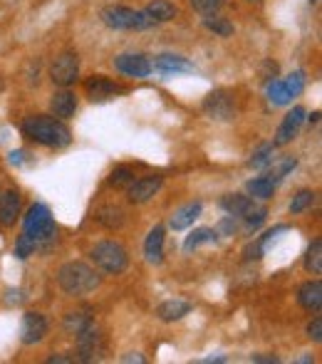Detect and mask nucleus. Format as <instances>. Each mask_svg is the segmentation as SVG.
<instances>
[{
  "mask_svg": "<svg viewBox=\"0 0 322 364\" xmlns=\"http://www.w3.org/2000/svg\"><path fill=\"white\" fill-rule=\"evenodd\" d=\"M22 134L30 142L50 149H62L72 142V132L67 129V124L55 116H27L22 121Z\"/></svg>",
  "mask_w": 322,
  "mask_h": 364,
  "instance_id": "nucleus-1",
  "label": "nucleus"
},
{
  "mask_svg": "<svg viewBox=\"0 0 322 364\" xmlns=\"http://www.w3.org/2000/svg\"><path fill=\"white\" fill-rule=\"evenodd\" d=\"M22 236H27L35 245V250L50 248L58 238V226L53 221V213L45 203H35L27 208L25 218H22Z\"/></svg>",
  "mask_w": 322,
  "mask_h": 364,
  "instance_id": "nucleus-2",
  "label": "nucleus"
},
{
  "mask_svg": "<svg viewBox=\"0 0 322 364\" xmlns=\"http://www.w3.org/2000/svg\"><path fill=\"white\" fill-rule=\"evenodd\" d=\"M102 283V278L97 275L95 268H90L87 263H79V260H72V263H65L58 273V285L62 288V292L72 297H82L90 295L92 290H97Z\"/></svg>",
  "mask_w": 322,
  "mask_h": 364,
  "instance_id": "nucleus-3",
  "label": "nucleus"
},
{
  "mask_svg": "<svg viewBox=\"0 0 322 364\" xmlns=\"http://www.w3.org/2000/svg\"><path fill=\"white\" fill-rule=\"evenodd\" d=\"M90 258H92V263H95L97 268L105 270V273H109V275L124 273V270H127V265H129L127 250H124L122 243H116V241L97 243L95 248L90 250Z\"/></svg>",
  "mask_w": 322,
  "mask_h": 364,
  "instance_id": "nucleus-4",
  "label": "nucleus"
},
{
  "mask_svg": "<svg viewBox=\"0 0 322 364\" xmlns=\"http://www.w3.org/2000/svg\"><path fill=\"white\" fill-rule=\"evenodd\" d=\"M102 20L105 25L114 27V30H149L156 22L147 15L144 11H132L124 6H109L102 11Z\"/></svg>",
  "mask_w": 322,
  "mask_h": 364,
  "instance_id": "nucleus-5",
  "label": "nucleus"
},
{
  "mask_svg": "<svg viewBox=\"0 0 322 364\" xmlns=\"http://www.w3.org/2000/svg\"><path fill=\"white\" fill-rule=\"evenodd\" d=\"M50 79L58 87H69L79 79V58L74 53H62L50 67Z\"/></svg>",
  "mask_w": 322,
  "mask_h": 364,
  "instance_id": "nucleus-6",
  "label": "nucleus"
},
{
  "mask_svg": "<svg viewBox=\"0 0 322 364\" xmlns=\"http://www.w3.org/2000/svg\"><path fill=\"white\" fill-rule=\"evenodd\" d=\"M203 112H206L211 119L228 121L236 116V97L228 90H216L203 100Z\"/></svg>",
  "mask_w": 322,
  "mask_h": 364,
  "instance_id": "nucleus-7",
  "label": "nucleus"
},
{
  "mask_svg": "<svg viewBox=\"0 0 322 364\" xmlns=\"http://www.w3.org/2000/svg\"><path fill=\"white\" fill-rule=\"evenodd\" d=\"M74 337H77V349L82 362H95L105 354V335L95 328V322L79 335H74Z\"/></svg>",
  "mask_w": 322,
  "mask_h": 364,
  "instance_id": "nucleus-8",
  "label": "nucleus"
},
{
  "mask_svg": "<svg viewBox=\"0 0 322 364\" xmlns=\"http://www.w3.org/2000/svg\"><path fill=\"white\" fill-rule=\"evenodd\" d=\"M48 335V320L40 312H25L20 325V339L22 344H37L43 342Z\"/></svg>",
  "mask_w": 322,
  "mask_h": 364,
  "instance_id": "nucleus-9",
  "label": "nucleus"
},
{
  "mask_svg": "<svg viewBox=\"0 0 322 364\" xmlns=\"http://www.w3.org/2000/svg\"><path fill=\"white\" fill-rule=\"evenodd\" d=\"M305 116H307V112L302 109V107H295L293 112H288L283 124H280L278 132H275V142H273L275 147H286V144H290L293 139L297 137V132H300Z\"/></svg>",
  "mask_w": 322,
  "mask_h": 364,
  "instance_id": "nucleus-10",
  "label": "nucleus"
},
{
  "mask_svg": "<svg viewBox=\"0 0 322 364\" xmlns=\"http://www.w3.org/2000/svg\"><path fill=\"white\" fill-rule=\"evenodd\" d=\"M85 90H87V97H90V102H109V100H114L116 95H122V92H124L122 87L114 85L112 79L102 77V74L87 79Z\"/></svg>",
  "mask_w": 322,
  "mask_h": 364,
  "instance_id": "nucleus-11",
  "label": "nucleus"
},
{
  "mask_svg": "<svg viewBox=\"0 0 322 364\" xmlns=\"http://www.w3.org/2000/svg\"><path fill=\"white\" fill-rule=\"evenodd\" d=\"M114 67L122 74H127V77H137V79L149 77V72H152V62H149L144 55H132V53L119 55V58L114 60Z\"/></svg>",
  "mask_w": 322,
  "mask_h": 364,
  "instance_id": "nucleus-12",
  "label": "nucleus"
},
{
  "mask_svg": "<svg viewBox=\"0 0 322 364\" xmlns=\"http://www.w3.org/2000/svg\"><path fill=\"white\" fill-rule=\"evenodd\" d=\"M161 176H144V179H134V184L129 186V201L132 203H147L149 198L159 194L161 189Z\"/></svg>",
  "mask_w": 322,
  "mask_h": 364,
  "instance_id": "nucleus-13",
  "label": "nucleus"
},
{
  "mask_svg": "<svg viewBox=\"0 0 322 364\" xmlns=\"http://www.w3.org/2000/svg\"><path fill=\"white\" fill-rule=\"evenodd\" d=\"M50 109H53V116H58V119H72L74 112H77V95L69 92L67 87L55 92L53 100H50Z\"/></svg>",
  "mask_w": 322,
  "mask_h": 364,
  "instance_id": "nucleus-14",
  "label": "nucleus"
},
{
  "mask_svg": "<svg viewBox=\"0 0 322 364\" xmlns=\"http://www.w3.org/2000/svg\"><path fill=\"white\" fill-rule=\"evenodd\" d=\"M18 216H20V194L15 189H11L0 196V226L3 228L15 226Z\"/></svg>",
  "mask_w": 322,
  "mask_h": 364,
  "instance_id": "nucleus-15",
  "label": "nucleus"
},
{
  "mask_svg": "<svg viewBox=\"0 0 322 364\" xmlns=\"http://www.w3.org/2000/svg\"><path fill=\"white\" fill-rule=\"evenodd\" d=\"M297 302H300L305 310L320 312V307H322V283L320 280H307V283H302L300 290H297Z\"/></svg>",
  "mask_w": 322,
  "mask_h": 364,
  "instance_id": "nucleus-16",
  "label": "nucleus"
},
{
  "mask_svg": "<svg viewBox=\"0 0 322 364\" xmlns=\"http://www.w3.org/2000/svg\"><path fill=\"white\" fill-rule=\"evenodd\" d=\"M144 255L152 265H159L164 260V226H154L144 243Z\"/></svg>",
  "mask_w": 322,
  "mask_h": 364,
  "instance_id": "nucleus-17",
  "label": "nucleus"
},
{
  "mask_svg": "<svg viewBox=\"0 0 322 364\" xmlns=\"http://www.w3.org/2000/svg\"><path fill=\"white\" fill-rule=\"evenodd\" d=\"M201 211H203V206H201L199 201H194V203H186V206L176 208L174 216L169 218V226L174 228V231H186L189 226H194V221L201 216Z\"/></svg>",
  "mask_w": 322,
  "mask_h": 364,
  "instance_id": "nucleus-18",
  "label": "nucleus"
},
{
  "mask_svg": "<svg viewBox=\"0 0 322 364\" xmlns=\"http://www.w3.org/2000/svg\"><path fill=\"white\" fill-rule=\"evenodd\" d=\"M221 208L233 218H243L250 208H255L253 198L250 196H241V194H228L221 198Z\"/></svg>",
  "mask_w": 322,
  "mask_h": 364,
  "instance_id": "nucleus-19",
  "label": "nucleus"
},
{
  "mask_svg": "<svg viewBox=\"0 0 322 364\" xmlns=\"http://www.w3.org/2000/svg\"><path fill=\"white\" fill-rule=\"evenodd\" d=\"M154 67L159 69V72L164 74H176V72H191V62L189 60H184L181 55H159L156 60H154Z\"/></svg>",
  "mask_w": 322,
  "mask_h": 364,
  "instance_id": "nucleus-20",
  "label": "nucleus"
},
{
  "mask_svg": "<svg viewBox=\"0 0 322 364\" xmlns=\"http://www.w3.org/2000/svg\"><path fill=\"white\" fill-rule=\"evenodd\" d=\"M189 312H191V305L184 300H166L156 307L159 320H164V322H176V320H181V317L189 315Z\"/></svg>",
  "mask_w": 322,
  "mask_h": 364,
  "instance_id": "nucleus-21",
  "label": "nucleus"
},
{
  "mask_svg": "<svg viewBox=\"0 0 322 364\" xmlns=\"http://www.w3.org/2000/svg\"><path fill=\"white\" fill-rule=\"evenodd\" d=\"M144 13H147V15L159 25V22L174 20L179 11H176V6H174V3H169V0H154V3H149Z\"/></svg>",
  "mask_w": 322,
  "mask_h": 364,
  "instance_id": "nucleus-22",
  "label": "nucleus"
},
{
  "mask_svg": "<svg viewBox=\"0 0 322 364\" xmlns=\"http://www.w3.org/2000/svg\"><path fill=\"white\" fill-rule=\"evenodd\" d=\"M265 95H268V100L273 102L275 107H286V105H290V102L295 100L283 79H270L268 87H265Z\"/></svg>",
  "mask_w": 322,
  "mask_h": 364,
  "instance_id": "nucleus-23",
  "label": "nucleus"
},
{
  "mask_svg": "<svg viewBox=\"0 0 322 364\" xmlns=\"http://www.w3.org/2000/svg\"><path fill=\"white\" fill-rule=\"evenodd\" d=\"M216 241H218V231H213V228H196V231L186 238L184 250L191 253V250H196L199 245H203V243H216Z\"/></svg>",
  "mask_w": 322,
  "mask_h": 364,
  "instance_id": "nucleus-24",
  "label": "nucleus"
},
{
  "mask_svg": "<svg viewBox=\"0 0 322 364\" xmlns=\"http://www.w3.org/2000/svg\"><path fill=\"white\" fill-rule=\"evenodd\" d=\"M248 194H250V198L265 201V198H270V196L275 194V184L268 179V176H258V179L248 181Z\"/></svg>",
  "mask_w": 322,
  "mask_h": 364,
  "instance_id": "nucleus-25",
  "label": "nucleus"
},
{
  "mask_svg": "<svg viewBox=\"0 0 322 364\" xmlns=\"http://www.w3.org/2000/svg\"><path fill=\"white\" fill-rule=\"evenodd\" d=\"M92 315L90 312H69L67 317H65V330H67L69 335H79L82 330H87L92 325Z\"/></svg>",
  "mask_w": 322,
  "mask_h": 364,
  "instance_id": "nucleus-26",
  "label": "nucleus"
},
{
  "mask_svg": "<svg viewBox=\"0 0 322 364\" xmlns=\"http://www.w3.org/2000/svg\"><path fill=\"white\" fill-rule=\"evenodd\" d=\"M97 221L112 231V228H119L124 223V213H122V208L119 206H105L100 213H97Z\"/></svg>",
  "mask_w": 322,
  "mask_h": 364,
  "instance_id": "nucleus-27",
  "label": "nucleus"
},
{
  "mask_svg": "<svg viewBox=\"0 0 322 364\" xmlns=\"http://www.w3.org/2000/svg\"><path fill=\"white\" fill-rule=\"evenodd\" d=\"M305 268L310 270L312 275H320L322 273V241H312V245L307 248Z\"/></svg>",
  "mask_w": 322,
  "mask_h": 364,
  "instance_id": "nucleus-28",
  "label": "nucleus"
},
{
  "mask_svg": "<svg viewBox=\"0 0 322 364\" xmlns=\"http://www.w3.org/2000/svg\"><path fill=\"white\" fill-rule=\"evenodd\" d=\"M109 184L114 186V189H129V186L134 184V171L129 169V166H116L109 176Z\"/></svg>",
  "mask_w": 322,
  "mask_h": 364,
  "instance_id": "nucleus-29",
  "label": "nucleus"
},
{
  "mask_svg": "<svg viewBox=\"0 0 322 364\" xmlns=\"http://www.w3.org/2000/svg\"><path fill=\"white\" fill-rule=\"evenodd\" d=\"M275 144H263V147H258V151L253 154V159H250V166L253 169H263V166L273 164L275 161Z\"/></svg>",
  "mask_w": 322,
  "mask_h": 364,
  "instance_id": "nucleus-30",
  "label": "nucleus"
},
{
  "mask_svg": "<svg viewBox=\"0 0 322 364\" xmlns=\"http://www.w3.org/2000/svg\"><path fill=\"white\" fill-rule=\"evenodd\" d=\"M295 166H297L295 159H293V156H283V159H280V161H278V164H275V169L270 171V174H265V176H268V179L273 181V184H278V181L283 179V176H286L288 171L295 169Z\"/></svg>",
  "mask_w": 322,
  "mask_h": 364,
  "instance_id": "nucleus-31",
  "label": "nucleus"
},
{
  "mask_svg": "<svg viewBox=\"0 0 322 364\" xmlns=\"http://www.w3.org/2000/svg\"><path fill=\"white\" fill-rule=\"evenodd\" d=\"M203 25H206V30L216 32V35H221V37L233 35V25L226 20V18H218V15L216 18H206V20H203Z\"/></svg>",
  "mask_w": 322,
  "mask_h": 364,
  "instance_id": "nucleus-32",
  "label": "nucleus"
},
{
  "mask_svg": "<svg viewBox=\"0 0 322 364\" xmlns=\"http://www.w3.org/2000/svg\"><path fill=\"white\" fill-rule=\"evenodd\" d=\"M223 0H191V8L201 15H213L216 11H221Z\"/></svg>",
  "mask_w": 322,
  "mask_h": 364,
  "instance_id": "nucleus-33",
  "label": "nucleus"
},
{
  "mask_svg": "<svg viewBox=\"0 0 322 364\" xmlns=\"http://www.w3.org/2000/svg\"><path fill=\"white\" fill-rule=\"evenodd\" d=\"M265 216H268L265 208H250V211L243 216L246 218V228H248V231H258V228L265 223Z\"/></svg>",
  "mask_w": 322,
  "mask_h": 364,
  "instance_id": "nucleus-34",
  "label": "nucleus"
},
{
  "mask_svg": "<svg viewBox=\"0 0 322 364\" xmlns=\"http://www.w3.org/2000/svg\"><path fill=\"white\" fill-rule=\"evenodd\" d=\"M312 201H315V194H312V191H300V194L295 196V198H293V203H290V213H302L305 211L307 206H310Z\"/></svg>",
  "mask_w": 322,
  "mask_h": 364,
  "instance_id": "nucleus-35",
  "label": "nucleus"
},
{
  "mask_svg": "<svg viewBox=\"0 0 322 364\" xmlns=\"http://www.w3.org/2000/svg\"><path fill=\"white\" fill-rule=\"evenodd\" d=\"M283 82H286L288 90L293 92V97H297L302 92V87H305V72H300V69H297V72H290L288 79H283Z\"/></svg>",
  "mask_w": 322,
  "mask_h": 364,
  "instance_id": "nucleus-36",
  "label": "nucleus"
},
{
  "mask_svg": "<svg viewBox=\"0 0 322 364\" xmlns=\"http://www.w3.org/2000/svg\"><path fill=\"white\" fill-rule=\"evenodd\" d=\"M32 253H35V245H32V241L20 233V238H18V243H15V258L25 260V258H30Z\"/></svg>",
  "mask_w": 322,
  "mask_h": 364,
  "instance_id": "nucleus-37",
  "label": "nucleus"
},
{
  "mask_svg": "<svg viewBox=\"0 0 322 364\" xmlns=\"http://www.w3.org/2000/svg\"><path fill=\"white\" fill-rule=\"evenodd\" d=\"M307 337L315 339V342H320L322 339V317H315V320L307 325Z\"/></svg>",
  "mask_w": 322,
  "mask_h": 364,
  "instance_id": "nucleus-38",
  "label": "nucleus"
},
{
  "mask_svg": "<svg viewBox=\"0 0 322 364\" xmlns=\"http://www.w3.org/2000/svg\"><path fill=\"white\" fill-rule=\"evenodd\" d=\"M250 362H263V364H275V362H280L278 357H270V354H253L250 357Z\"/></svg>",
  "mask_w": 322,
  "mask_h": 364,
  "instance_id": "nucleus-39",
  "label": "nucleus"
},
{
  "mask_svg": "<svg viewBox=\"0 0 322 364\" xmlns=\"http://www.w3.org/2000/svg\"><path fill=\"white\" fill-rule=\"evenodd\" d=\"M221 231H223V233H233V231H236V221H233V216L223 218V223H221Z\"/></svg>",
  "mask_w": 322,
  "mask_h": 364,
  "instance_id": "nucleus-40",
  "label": "nucleus"
},
{
  "mask_svg": "<svg viewBox=\"0 0 322 364\" xmlns=\"http://www.w3.org/2000/svg\"><path fill=\"white\" fill-rule=\"evenodd\" d=\"M122 362H139V364H144V357H142V354H127V357H122Z\"/></svg>",
  "mask_w": 322,
  "mask_h": 364,
  "instance_id": "nucleus-41",
  "label": "nucleus"
},
{
  "mask_svg": "<svg viewBox=\"0 0 322 364\" xmlns=\"http://www.w3.org/2000/svg\"><path fill=\"white\" fill-rule=\"evenodd\" d=\"M50 362H72L69 357H50Z\"/></svg>",
  "mask_w": 322,
  "mask_h": 364,
  "instance_id": "nucleus-42",
  "label": "nucleus"
},
{
  "mask_svg": "<svg viewBox=\"0 0 322 364\" xmlns=\"http://www.w3.org/2000/svg\"><path fill=\"white\" fill-rule=\"evenodd\" d=\"M203 362H226V357H208V359H203Z\"/></svg>",
  "mask_w": 322,
  "mask_h": 364,
  "instance_id": "nucleus-43",
  "label": "nucleus"
},
{
  "mask_svg": "<svg viewBox=\"0 0 322 364\" xmlns=\"http://www.w3.org/2000/svg\"><path fill=\"white\" fill-rule=\"evenodd\" d=\"M250 3H260V0H250Z\"/></svg>",
  "mask_w": 322,
  "mask_h": 364,
  "instance_id": "nucleus-44",
  "label": "nucleus"
},
{
  "mask_svg": "<svg viewBox=\"0 0 322 364\" xmlns=\"http://www.w3.org/2000/svg\"><path fill=\"white\" fill-rule=\"evenodd\" d=\"M310 3H317V0H310Z\"/></svg>",
  "mask_w": 322,
  "mask_h": 364,
  "instance_id": "nucleus-45",
  "label": "nucleus"
}]
</instances>
